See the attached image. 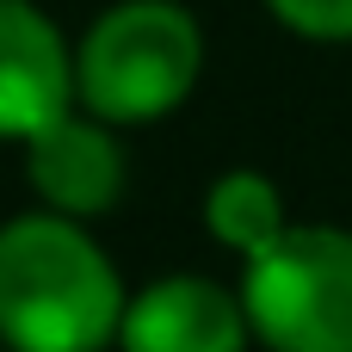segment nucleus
Listing matches in <instances>:
<instances>
[{
  "label": "nucleus",
  "mask_w": 352,
  "mask_h": 352,
  "mask_svg": "<svg viewBox=\"0 0 352 352\" xmlns=\"http://www.w3.org/2000/svg\"><path fill=\"white\" fill-rule=\"evenodd\" d=\"M124 309L111 260L74 217L31 210L0 223V340L12 352H105Z\"/></svg>",
  "instance_id": "nucleus-1"
},
{
  "label": "nucleus",
  "mask_w": 352,
  "mask_h": 352,
  "mask_svg": "<svg viewBox=\"0 0 352 352\" xmlns=\"http://www.w3.org/2000/svg\"><path fill=\"white\" fill-rule=\"evenodd\" d=\"M204 68V31L173 0H118L74 56V93L99 124H155L186 105Z\"/></svg>",
  "instance_id": "nucleus-2"
},
{
  "label": "nucleus",
  "mask_w": 352,
  "mask_h": 352,
  "mask_svg": "<svg viewBox=\"0 0 352 352\" xmlns=\"http://www.w3.org/2000/svg\"><path fill=\"white\" fill-rule=\"evenodd\" d=\"M241 309L272 352H352V235L285 229L241 272Z\"/></svg>",
  "instance_id": "nucleus-3"
},
{
  "label": "nucleus",
  "mask_w": 352,
  "mask_h": 352,
  "mask_svg": "<svg viewBox=\"0 0 352 352\" xmlns=\"http://www.w3.org/2000/svg\"><path fill=\"white\" fill-rule=\"evenodd\" d=\"M74 50L31 0H0V136L31 142L74 111Z\"/></svg>",
  "instance_id": "nucleus-4"
},
{
  "label": "nucleus",
  "mask_w": 352,
  "mask_h": 352,
  "mask_svg": "<svg viewBox=\"0 0 352 352\" xmlns=\"http://www.w3.org/2000/svg\"><path fill=\"white\" fill-rule=\"evenodd\" d=\"M248 334H254V322L241 309V291L229 297L223 285L179 272V278H161V285L130 297L118 346L124 352H248Z\"/></svg>",
  "instance_id": "nucleus-5"
},
{
  "label": "nucleus",
  "mask_w": 352,
  "mask_h": 352,
  "mask_svg": "<svg viewBox=\"0 0 352 352\" xmlns=\"http://www.w3.org/2000/svg\"><path fill=\"white\" fill-rule=\"evenodd\" d=\"M25 179L56 217H74V223L105 217L124 192V155H118L111 124L74 118V111L56 118L50 130L25 142Z\"/></svg>",
  "instance_id": "nucleus-6"
},
{
  "label": "nucleus",
  "mask_w": 352,
  "mask_h": 352,
  "mask_svg": "<svg viewBox=\"0 0 352 352\" xmlns=\"http://www.w3.org/2000/svg\"><path fill=\"white\" fill-rule=\"evenodd\" d=\"M204 223H210V235L223 241V248H235L241 260H254L260 248H272L291 223H285V198H278V186L266 179V173H223L217 186H210V198H204Z\"/></svg>",
  "instance_id": "nucleus-7"
},
{
  "label": "nucleus",
  "mask_w": 352,
  "mask_h": 352,
  "mask_svg": "<svg viewBox=\"0 0 352 352\" xmlns=\"http://www.w3.org/2000/svg\"><path fill=\"white\" fill-rule=\"evenodd\" d=\"M266 6H272V19H285L303 37H322V43L352 37V0H266Z\"/></svg>",
  "instance_id": "nucleus-8"
}]
</instances>
